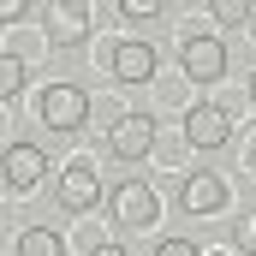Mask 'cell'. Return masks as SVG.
Masks as SVG:
<instances>
[{
    "label": "cell",
    "mask_w": 256,
    "mask_h": 256,
    "mask_svg": "<svg viewBox=\"0 0 256 256\" xmlns=\"http://www.w3.org/2000/svg\"><path fill=\"white\" fill-rule=\"evenodd\" d=\"M36 108H42V126L60 131V137L66 131H84V120H90V90L84 84H48Z\"/></svg>",
    "instance_id": "6da1fadb"
},
{
    "label": "cell",
    "mask_w": 256,
    "mask_h": 256,
    "mask_svg": "<svg viewBox=\"0 0 256 256\" xmlns=\"http://www.w3.org/2000/svg\"><path fill=\"white\" fill-rule=\"evenodd\" d=\"M155 114H120L114 126H108V155L114 161H149V149H155Z\"/></svg>",
    "instance_id": "7a4b0ae2"
},
{
    "label": "cell",
    "mask_w": 256,
    "mask_h": 256,
    "mask_svg": "<svg viewBox=\"0 0 256 256\" xmlns=\"http://www.w3.org/2000/svg\"><path fill=\"white\" fill-rule=\"evenodd\" d=\"M185 143L202 149V155L226 149V143H232V114H226L220 102H196L191 114H185Z\"/></svg>",
    "instance_id": "3957f363"
},
{
    "label": "cell",
    "mask_w": 256,
    "mask_h": 256,
    "mask_svg": "<svg viewBox=\"0 0 256 256\" xmlns=\"http://www.w3.org/2000/svg\"><path fill=\"white\" fill-rule=\"evenodd\" d=\"M179 66L196 84H214V78H226V42L220 36H185L179 42Z\"/></svg>",
    "instance_id": "277c9868"
},
{
    "label": "cell",
    "mask_w": 256,
    "mask_h": 256,
    "mask_svg": "<svg viewBox=\"0 0 256 256\" xmlns=\"http://www.w3.org/2000/svg\"><path fill=\"white\" fill-rule=\"evenodd\" d=\"M66 214H84V208H96L102 202V179H96V167L90 161H66L60 167V185H54Z\"/></svg>",
    "instance_id": "5b68a950"
},
{
    "label": "cell",
    "mask_w": 256,
    "mask_h": 256,
    "mask_svg": "<svg viewBox=\"0 0 256 256\" xmlns=\"http://www.w3.org/2000/svg\"><path fill=\"white\" fill-rule=\"evenodd\" d=\"M155 214H161V196L149 191L143 179H126V185H114V220L120 226H155Z\"/></svg>",
    "instance_id": "8992f818"
},
{
    "label": "cell",
    "mask_w": 256,
    "mask_h": 256,
    "mask_svg": "<svg viewBox=\"0 0 256 256\" xmlns=\"http://www.w3.org/2000/svg\"><path fill=\"white\" fill-rule=\"evenodd\" d=\"M42 173H48V155L36 143H6V191L12 196H30L42 185Z\"/></svg>",
    "instance_id": "52a82bcc"
},
{
    "label": "cell",
    "mask_w": 256,
    "mask_h": 256,
    "mask_svg": "<svg viewBox=\"0 0 256 256\" xmlns=\"http://www.w3.org/2000/svg\"><path fill=\"white\" fill-rule=\"evenodd\" d=\"M179 208L196 214V220L220 214V208H226V179H220V173H191V179L179 185Z\"/></svg>",
    "instance_id": "ba28073f"
},
{
    "label": "cell",
    "mask_w": 256,
    "mask_h": 256,
    "mask_svg": "<svg viewBox=\"0 0 256 256\" xmlns=\"http://www.w3.org/2000/svg\"><path fill=\"white\" fill-rule=\"evenodd\" d=\"M108 72H114L120 84H149V78H155V48H149V42H120L114 60H108Z\"/></svg>",
    "instance_id": "9c48e42d"
},
{
    "label": "cell",
    "mask_w": 256,
    "mask_h": 256,
    "mask_svg": "<svg viewBox=\"0 0 256 256\" xmlns=\"http://www.w3.org/2000/svg\"><path fill=\"white\" fill-rule=\"evenodd\" d=\"M18 256H66V238L54 226H24L18 232Z\"/></svg>",
    "instance_id": "30bf717a"
},
{
    "label": "cell",
    "mask_w": 256,
    "mask_h": 256,
    "mask_svg": "<svg viewBox=\"0 0 256 256\" xmlns=\"http://www.w3.org/2000/svg\"><path fill=\"white\" fill-rule=\"evenodd\" d=\"M90 36V6H60L54 18V42H84Z\"/></svg>",
    "instance_id": "8fae6325"
},
{
    "label": "cell",
    "mask_w": 256,
    "mask_h": 256,
    "mask_svg": "<svg viewBox=\"0 0 256 256\" xmlns=\"http://www.w3.org/2000/svg\"><path fill=\"white\" fill-rule=\"evenodd\" d=\"M18 90H24V60H18V54H6V60H0V96L12 102Z\"/></svg>",
    "instance_id": "7c38bea8"
},
{
    "label": "cell",
    "mask_w": 256,
    "mask_h": 256,
    "mask_svg": "<svg viewBox=\"0 0 256 256\" xmlns=\"http://www.w3.org/2000/svg\"><path fill=\"white\" fill-rule=\"evenodd\" d=\"M208 18H214V24H226V30H238V24L250 18V6H244V0H220V6H208Z\"/></svg>",
    "instance_id": "4fadbf2b"
},
{
    "label": "cell",
    "mask_w": 256,
    "mask_h": 256,
    "mask_svg": "<svg viewBox=\"0 0 256 256\" xmlns=\"http://www.w3.org/2000/svg\"><path fill=\"white\" fill-rule=\"evenodd\" d=\"M149 256H202V250H196L191 238H161V244H155Z\"/></svg>",
    "instance_id": "5bb4252c"
},
{
    "label": "cell",
    "mask_w": 256,
    "mask_h": 256,
    "mask_svg": "<svg viewBox=\"0 0 256 256\" xmlns=\"http://www.w3.org/2000/svg\"><path fill=\"white\" fill-rule=\"evenodd\" d=\"M161 6L155 0H120V18H155Z\"/></svg>",
    "instance_id": "9a60e30c"
},
{
    "label": "cell",
    "mask_w": 256,
    "mask_h": 256,
    "mask_svg": "<svg viewBox=\"0 0 256 256\" xmlns=\"http://www.w3.org/2000/svg\"><path fill=\"white\" fill-rule=\"evenodd\" d=\"M238 244H244V250H256V214L244 220V226H238Z\"/></svg>",
    "instance_id": "2e32d148"
},
{
    "label": "cell",
    "mask_w": 256,
    "mask_h": 256,
    "mask_svg": "<svg viewBox=\"0 0 256 256\" xmlns=\"http://www.w3.org/2000/svg\"><path fill=\"white\" fill-rule=\"evenodd\" d=\"M90 256H126V250H120V244H96Z\"/></svg>",
    "instance_id": "e0dca14e"
},
{
    "label": "cell",
    "mask_w": 256,
    "mask_h": 256,
    "mask_svg": "<svg viewBox=\"0 0 256 256\" xmlns=\"http://www.w3.org/2000/svg\"><path fill=\"white\" fill-rule=\"evenodd\" d=\"M250 108H256V72H250Z\"/></svg>",
    "instance_id": "ac0fdd59"
},
{
    "label": "cell",
    "mask_w": 256,
    "mask_h": 256,
    "mask_svg": "<svg viewBox=\"0 0 256 256\" xmlns=\"http://www.w3.org/2000/svg\"><path fill=\"white\" fill-rule=\"evenodd\" d=\"M250 173H256V149H250Z\"/></svg>",
    "instance_id": "d6986e66"
}]
</instances>
